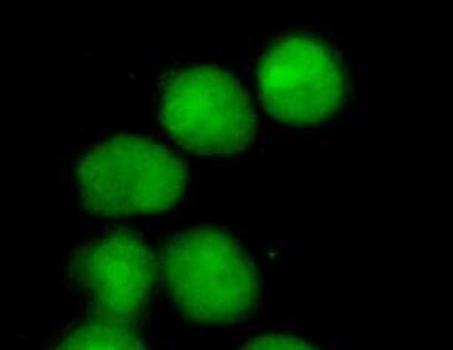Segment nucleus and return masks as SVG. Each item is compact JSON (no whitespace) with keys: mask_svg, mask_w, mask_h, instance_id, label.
<instances>
[{"mask_svg":"<svg viewBox=\"0 0 453 350\" xmlns=\"http://www.w3.org/2000/svg\"><path fill=\"white\" fill-rule=\"evenodd\" d=\"M160 121L175 142L201 156L236 155L256 133L247 91L230 72L209 65L166 78Z\"/></svg>","mask_w":453,"mask_h":350,"instance_id":"3","label":"nucleus"},{"mask_svg":"<svg viewBox=\"0 0 453 350\" xmlns=\"http://www.w3.org/2000/svg\"><path fill=\"white\" fill-rule=\"evenodd\" d=\"M55 350H147L130 326L93 320L67 335Z\"/></svg>","mask_w":453,"mask_h":350,"instance_id":"6","label":"nucleus"},{"mask_svg":"<svg viewBox=\"0 0 453 350\" xmlns=\"http://www.w3.org/2000/svg\"><path fill=\"white\" fill-rule=\"evenodd\" d=\"M257 78L263 106L283 123H322L345 100V68L334 50L313 36L275 42L262 57Z\"/></svg>","mask_w":453,"mask_h":350,"instance_id":"4","label":"nucleus"},{"mask_svg":"<svg viewBox=\"0 0 453 350\" xmlns=\"http://www.w3.org/2000/svg\"><path fill=\"white\" fill-rule=\"evenodd\" d=\"M157 260L138 234L119 228L81 249L73 278L91 294L94 320L130 326L149 304Z\"/></svg>","mask_w":453,"mask_h":350,"instance_id":"5","label":"nucleus"},{"mask_svg":"<svg viewBox=\"0 0 453 350\" xmlns=\"http://www.w3.org/2000/svg\"><path fill=\"white\" fill-rule=\"evenodd\" d=\"M78 181L83 207L94 215H155L179 202L188 170L159 142L121 134L81 160Z\"/></svg>","mask_w":453,"mask_h":350,"instance_id":"2","label":"nucleus"},{"mask_svg":"<svg viewBox=\"0 0 453 350\" xmlns=\"http://www.w3.org/2000/svg\"><path fill=\"white\" fill-rule=\"evenodd\" d=\"M160 269L175 304L196 323H232L257 305L260 281L253 260L218 228L175 236L162 251Z\"/></svg>","mask_w":453,"mask_h":350,"instance_id":"1","label":"nucleus"},{"mask_svg":"<svg viewBox=\"0 0 453 350\" xmlns=\"http://www.w3.org/2000/svg\"><path fill=\"white\" fill-rule=\"evenodd\" d=\"M242 350H318L305 341L288 335H263L243 346Z\"/></svg>","mask_w":453,"mask_h":350,"instance_id":"7","label":"nucleus"}]
</instances>
